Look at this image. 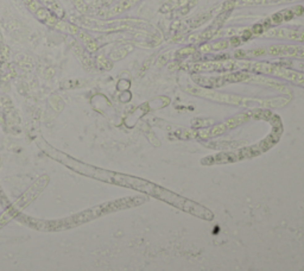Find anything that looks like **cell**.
Returning <instances> with one entry per match:
<instances>
[{
    "label": "cell",
    "mask_w": 304,
    "mask_h": 271,
    "mask_svg": "<svg viewBox=\"0 0 304 271\" xmlns=\"http://www.w3.org/2000/svg\"><path fill=\"white\" fill-rule=\"evenodd\" d=\"M61 156L62 157H55V158H57L58 161L63 162L64 164L69 165L70 168L75 169L76 171L81 172V174L88 175V176H91V177H95L98 178V180H101V181L108 182V183H113V184H116V186L132 188V189L139 190V192L147 194V195H150L152 188L154 186V183H152V182L147 181V180H144V178L133 177V176L124 175V174H119V172H113V171L98 169V168H94V167H91V165H86V164H82V163L75 162L71 158H69L68 156H64V155H61Z\"/></svg>",
    "instance_id": "cell-1"
},
{
    "label": "cell",
    "mask_w": 304,
    "mask_h": 271,
    "mask_svg": "<svg viewBox=\"0 0 304 271\" xmlns=\"http://www.w3.org/2000/svg\"><path fill=\"white\" fill-rule=\"evenodd\" d=\"M188 92L192 95L210 99L219 102H225V104H230V105H238V106H243V107H281L285 106L289 99L284 98H276V99H253V98H243L239 95H232V94H223L219 92H214L208 88H189Z\"/></svg>",
    "instance_id": "cell-2"
},
{
    "label": "cell",
    "mask_w": 304,
    "mask_h": 271,
    "mask_svg": "<svg viewBox=\"0 0 304 271\" xmlns=\"http://www.w3.org/2000/svg\"><path fill=\"white\" fill-rule=\"evenodd\" d=\"M192 80L202 87L208 88H216L228 83H238V82H247V83H255V85H265L272 87L276 89H281L286 92L288 88L278 82H274L271 78H267L263 75H258L255 73H247V71H238V73H229L221 76H198L194 75Z\"/></svg>",
    "instance_id": "cell-3"
},
{
    "label": "cell",
    "mask_w": 304,
    "mask_h": 271,
    "mask_svg": "<svg viewBox=\"0 0 304 271\" xmlns=\"http://www.w3.org/2000/svg\"><path fill=\"white\" fill-rule=\"evenodd\" d=\"M150 195L160 200V201L167 202V203L174 206L176 208L181 209V210L188 213V214H191L194 217H197L200 219H203V220H208V221L214 219V214L210 209H208L207 207L200 205L197 202L189 200V199H187L184 196H181L178 194L174 193V192H171L169 189H165V188L158 186V184L153 186Z\"/></svg>",
    "instance_id": "cell-4"
},
{
    "label": "cell",
    "mask_w": 304,
    "mask_h": 271,
    "mask_svg": "<svg viewBox=\"0 0 304 271\" xmlns=\"http://www.w3.org/2000/svg\"><path fill=\"white\" fill-rule=\"evenodd\" d=\"M246 68L255 74H265V75H273L284 80H288L292 83L304 87V73L297 70L290 69L284 66H278L274 63L268 62H247Z\"/></svg>",
    "instance_id": "cell-5"
},
{
    "label": "cell",
    "mask_w": 304,
    "mask_h": 271,
    "mask_svg": "<svg viewBox=\"0 0 304 271\" xmlns=\"http://www.w3.org/2000/svg\"><path fill=\"white\" fill-rule=\"evenodd\" d=\"M83 24L93 30L99 31H111V30H118V29H127L133 28L137 24H144L140 20H114V22H101V20H93V19H84Z\"/></svg>",
    "instance_id": "cell-6"
},
{
    "label": "cell",
    "mask_w": 304,
    "mask_h": 271,
    "mask_svg": "<svg viewBox=\"0 0 304 271\" xmlns=\"http://www.w3.org/2000/svg\"><path fill=\"white\" fill-rule=\"evenodd\" d=\"M264 37L272 38H286L292 40H298L304 43V30H292V29H268L264 33Z\"/></svg>",
    "instance_id": "cell-7"
},
{
    "label": "cell",
    "mask_w": 304,
    "mask_h": 271,
    "mask_svg": "<svg viewBox=\"0 0 304 271\" xmlns=\"http://www.w3.org/2000/svg\"><path fill=\"white\" fill-rule=\"evenodd\" d=\"M267 53L272 56H291V57H304V48L295 45H274L271 47Z\"/></svg>",
    "instance_id": "cell-8"
},
{
    "label": "cell",
    "mask_w": 304,
    "mask_h": 271,
    "mask_svg": "<svg viewBox=\"0 0 304 271\" xmlns=\"http://www.w3.org/2000/svg\"><path fill=\"white\" fill-rule=\"evenodd\" d=\"M298 0H234L233 4L236 7H245V6H270V5H279V4H288Z\"/></svg>",
    "instance_id": "cell-9"
},
{
    "label": "cell",
    "mask_w": 304,
    "mask_h": 271,
    "mask_svg": "<svg viewBox=\"0 0 304 271\" xmlns=\"http://www.w3.org/2000/svg\"><path fill=\"white\" fill-rule=\"evenodd\" d=\"M140 0H121L119 4H116L114 7H112L108 12L103 13V16L106 18H109V17L116 16V15H120V13H124L125 11H127L129 8H132L136 4H138Z\"/></svg>",
    "instance_id": "cell-10"
},
{
    "label": "cell",
    "mask_w": 304,
    "mask_h": 271,
    "mask_svg": "<svg viewBox=\"0 0 304 271\" xmlns=\"http://www.w3.org/2000/svg\"><path fill=\"white\" fill-rule=\"evenodd\" d=\"M36 15H37L39 20L44 22V23L48 24V25H50V26H56V24L60 22L58 18L53 16L46 8H38V11L36 12Z\"/></svg>",
    "instance_id": "cell-11"
},
{
    "label": "cell",
    "mask_w": 304,
    "mask_h": 271,
    "mask_svg": "<svg viewBox=\"0 0 304 271\" xmlns=\"http://www.w3.org/2000/svg\"><path fill=\"white\" fill-rule=\"evenodd\" d=\"M77 35H78V36L81 37V39L84 42L86 48H87V50H88L89 53H94V51H96V49H98V44L95 43V40L91 38L89 35H87L86 32L81 31V30H78Z\"/></svg>",
    "instance_id": "cell-12"
},
{
    "label": "cell",
    "mask_w": 304,
    "mask_h": 271,
    "mask_svg": "<svg viewBox=\"0 0 304 271\" xmlns=\"http://www.w3.org/2000/svg\"><path fill=\"white\" fill-rule=\"evenodd\" d=\"M40 2H43L46 7H49L50 10H53V12L56 13L57 18H63L64 16V11L62 10V7L58 5V2L56 0H39Z\"/></svg>",
    "instance_id": "cell-13"
},
{
    "label": "cell",
    "mask_w": 304,
    "mask_h": 271,
    "mask_svg": "<svg viewBox=\"0 0 304 271\" xmlns=\"http://www.w3.org/2000/svg\"><path fill=\"white\" fill-rule=\"evenodd\" d=\"M132 50V48L129 47H120V48H118V49H115V50H113L112 51V54H111V58L112 60H114V61H116V60H120V58H122V57H125L126 55L129 54V51Z\"/></svg>",
    "instance_id": "cell-14"
},
{
    "label": "cell",
    "mask_w": 304,
    "mask_h": 271,
    "mask_svg": "<svg viewBox=\"0 0 304 271\" xmlns=\"http://www.w3.org/2000/svg\"><path fill=\"white\" fill-rule=\"evenodd\" d=\"M98 66L101 67V68H103V69H111L112 68V66H111V62L107 60L106 57H103L102 55H100L99 57H98Z\"/></svg>",
    "instance_id": "cell-15"
},
{
    "label": "cell",
    "mask_w": 304,
    "mask_h": 271,
    "mask_svg": "<svg viewBox=\"0 0 304 271\" xmlns=\"http://www.w3.org/2000/svg\"><path fill=\"white\" fill-rule=\"evenodd\" d=\"M24 2L26 4V6L29 7V10H30L31 12H37L38 11V4H37V1L36 0H23Z\"/></svg>",
    "instance_id": "cell-16"
},
{
    "label": "cell",
    "mask_w": 304,
    "mask_h": 271,
    "mask_svg": "<svg viewBox=\"0 0 304 271\" xmlns=\"http://www.w3.org/2000/svg\"><path fill=\"white\" fill-rule=\"evenodd\" d=\"M281 63H284V64H289L291 67H297V68H299L301 70H303L304 71V63L302 62H298V61H288V60H284V61H281Z\"/></svg>",
    "instance_id": "cell-17"
},
{
    "label": "cell",
    "mask_w": 304,
    "mask_h": 271,
    "mask_svg": "<svg viewBox=\"0 0 304 271\" xmlns=\"http://www.w3.org/2000/svg\"><path fill=\"white\" fill-rule=\"evenodd\" d=\"M283 20H284V19H283V15H281V12L273 15V16L271 17V19H270V22H271V23H273V24H279L281 22H283Z\"/></svg>",
    "instance_id": "cell-18"
},
{
    "label": "cell",
    "mask_w": 304,
    "mask_h": 271,
    "mask_svg": "<svg viewBox=\"0 0 304 271\" xmlns=\"http://www.w3.org/2000/svg\"><path fill=\"white\" fill-rule=\"evenodd\" d=\"M194 51H195V49H194V48H187V49L184 48V49H181V50L178 51V55H179V56H182V55L184 54L185 56H187V55L191 54V53H194Z\"/></svg>",
    "instance_id": "cell-19"
},
{
    "label": "cell",
    "mask_w": 304,
    "mask_h": 271,
    "mask_svg": "<svg viewBox=\"0 0 304 271\" xmlns=\"http://www.w3.org/2000/svg\"><path fill=\"white\" fill-rule=\"evenodd\" d=\"M292 10V12H293V15L295 16H299V15H302L304 11V7L303 6H296V7L291 8Z\"/></svg>",
    "instance_id": "cell-20"
},
{
    "label": "cell",
    "mask_w": 304,
    "mask_h": 271,
    "mask_svg": "<svg viewBox=\"0 0 304 271\" xmlns=\"http://www.w3.org/2000/svg\"><path fill=\"white\" fill-rule=\"evenodd\" d=\"M263 25L261 24H257V25H254V28H253V32L254 33H257V35H260L261 32H263Z\"/></svg>",
    "instance_id": "cell-21"
},
{
    "label": "cell",
    "mask_w": 304,
    "mask_h": 271,
    "mask_svg": "<svg viewBox=\"0 0 304 271\" xmlns=\"http://www.w3.org/2000/svg\"><path fill=\"white\" fill-rule=\"evenodd\" d=\"M230 44H232L233 47L239 45V44H240V38H239V37H233V38L230 39Z\"/></svg>",
    "instance_id": "cell-22"
},
{
    "label": "cell",
    "mask_w": 304,
    "mask_h": 271,
    "mask_svg": "<svg viewBox=\"0 0 304 271\" xmlns=\"http://www.w3.org/2000/svg\"><path fill=\"white\" fill-rule=\"evenodd\" d=\"M2 42V38H1V32H0V43Z\"/></svg>",
    "instance_id": "cell-23"
}]
</instances>
